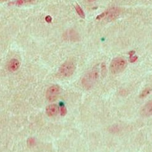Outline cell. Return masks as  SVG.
<instances>
[{
    "label": "cell",
    "mask_w": 152,
    "mask_h": 152,
    "mask_svg": "<svg viewBox=\"0 0 152 152\" xmlns=\"http://www.w3.org/2000/svg\"><path fill=\"white\" fill-rule=\"evenodd\" d=\"M127 66V63L123 58H116L112 60L110 66V69L112 74H117L122 72Z\"/></svg>",
    "instance_id": "6da1fadb"
},
{
    "label": "cell",
    "mask_w": 152,
    "mask_h": 152,
    "mask_svg": "<svg viewBox=\"0 0 152 152\" xmlns=\"http://www.w3.org/2000/svg\"><path fill=\"white\" fill-rule=\"evenodd\" d=\"M99 78V72L96 70H92L86 74L82 80V84L83 87L89 89L96 83Z\"/></svg>",
    "instance_id": "7a4b0ae2"
},
{
    "label": "cell",
    "mask_w": 152,
    "mask_h": 152,
    "mask_svg": "<svg viewBox=\"0 0 152 152\" xmlns=\"http://www.w3.org/2000/svg\"><path fill=\"white\" fill-rule=\"evenodd\" d=\"M75 69V65L73 62L66 61L60 67L58 74L63 77H69L74 73Z\"/></svg>",
    "instance_id": "3957f363"
},
{
    "label": "cell",
    "mask_w": 152,
    "mask_h": 152,
    "mask_svg": "<svg viewBox=\"0 0 152 152\" xmlns=\"http://www.w3.org/2000/svg\"><path fill=\"white\" fill-rule=\"evenodd\" d=\"M60 87L57 85L51 86L47 89L46 91V98L50 102H53L57 99L59 94H60Z\"/></svg>",
    "instance_id": "277c9868"
},
{
    "label": "cell",
    "mask_w": 152,
    "mask_h": 152,
    "mask_svg": "<svg viewBox=\"0 0 152 152\" xmlns=\"http://www.w3.org/2000/svg\"><path fill=\"white\" fill-rule=\"evenodd\" d=\"M121 13L120 9L118 7H112L111 9L107 11L105 13H103L102 14L99 15L97 19H102V18H106L108 21H110L115 19L117 17L120 15Z\"/></svg>",
    "instance_id": "5b68a950"
},
{
    "label": "cell",
    "mask_w": 152,
    "mask_h": 152,
    "mask_svg": "<svg viewBox=\"0 0 152 152\" xmlns=\"http://www.w3.org/2000/svg\"><path fill=\"white\" fill-rule=\"evenodd\" d=\"M140 113L142 116L148 117L152 116V101L147 103L142 108Z\"/></svg>",
    "instance_id": "8992f818"
},
{
    "label": "cell",
    "mask_w": 152,
    "mask_h": 152,
    "mask_svg": "<svg viewBox=\"0 0 152 152\" xmlns=\"http://www.w3.org/2000/svg\"><path fill=\"white\" fill-rule=\"evenodd\" d=\"M58 108L57 105H56V104L49 105L46 108V113L50 117H52L56 115L58 113Z\"/></svg>",
    "instance_id": "52a82bcc"
},
{
    "label": "cell",
    "mask_w": 152,
    "mask_h": 152,
    "mask_svg": "<svg viewBox=\"0 0 152 152\" xmlns=\"http://www.w3.org/2000/svg\"><path fill=\"white\" fill-rule=\"evenodd\" d=\"M20 67V62L17 59H12L8 63V69L11 72H15L18 70Z\"/></svg>",
    "instance_id": "ba28073f"
},
{
    "label": "cell",
    "mask_w": 152,
    "mask_h": 152,
    "mask_svg": "<svg viewBox=\"0 0 152 152\" xmlns=\"http://www.w3.org/2000/svg\"><path fill=\"white\" fill-rule=\"evenodd\" d=\"M75 10H76V11H77V13H78V14L81 17V18L84 19V18H85V14H84V11H83L81 7L78 4H76Z\"/></svg>",
    "instance_id": "9c48e42d"
},
{
    "label": "cell",
    "mask_w": 152,
    "mask_h": 152,
    "mask_svg": "<svg viewBox=\"0 0 152 152\" xmlns=\"http://www.w3.org/2000/svg\"><path fill=\"white\" fill-rule=\"evenodd\" d=\"M151 89L150 88H147L145 90H143L142 91V92L140 94V97L143 98H145L146 97L147 95H148L150 94V93L151 92Z\"/></svg>",
    "instance_id": "30bf717a"
},
{
    "label": "cell",
    "mask_w": 152,
    "mask_h": 152,
    "mask_svg": "<svg viewBox=\"0 0 152 152\" xmlns=\"http://www.w3.org/2000/svg\"><path fill=\"white\" fill-rule=\"evenodd\" d=\"M66 113V109L64 106H62L61 107V114L62 116L65 115Z\"/></svg>",
    "instance_id": "8fae6325"
},
{
    "label": "cell",
    "mask_w": 152,
    "mask_h": 152,
    "mask_svg": "<svg viewBox=\"0 0 152 152\" xmlns=\"http://www.w3.org/2000/svg\"><path fill=\"white\" fill-rule=\"evenodd\" d=\"M131 54V58H130V61L133 63L134 61H136V60H137V57L136 56H132V55L134 54V53H130Z\"/></svg>",
    "instance_id": "7c38bea8"
},
{
    "label": "cell",
    "mask_w": 152,
    "mask_h": 152,
    "mask_svg": "<svg viewBox=\"0 0 152 152\" xmlns=\"http://www.w3.org/2000/svg\"><path fill=\"white\" fill-rule=\"evenodd\" d=\"M25 3V2L24 0H17V1H16V4L19 5V6L23 5Z\"/></svg>",
    "instance_id": "4fadbf2b"
},
{
    "label": "cell",
    "mask_w": 152,
    "mask_h": 152,
    "mask_svg": "<svg viewBox=\"0 0 152 152\" xmlns=\"http://www.w3.org/2000/svg\"><path fill=\"white\" fill-rule=\"evenodd\" d=\"M46 19V21H47L48 22H50V21H51V18H50V16H48Z\"/></svg>",
    "instance_id": "5bb4252c"
},
{
    "label": "cell",
    "mask_w": 152,
    "mask_h": 152,
    "mask_svg": "<svg viewBox=\"0 0 152 152\" xmlns=\"http://www.w3.org/2000/svg\"><path fill=\"white\" fill-rule=\"evenodd\" d=\"M24 1L25 3H32L33 1H35V0H24Z\"/></svg>",
    "instance_id": "9a60e30c"
},
{
    "label": "cell",
    "mask_w": 152,
    "mask_h": 152,
    "mask_svg": "<svg viewBox=\"0 0 152 152\" xmlns=\"http://www.w3.org/2000/svg\"><path fill=\"white\" fill-rule=\"evenodd\" d=\"M88 1L89 2H93V1H95L96 0H88Z\"/></svg>",
    "instance_id": "2e32d148"
},
{
    "label": "cell",
    "mask_w": 152,
    "mask_h": 152,
    "mask_svg": "<svg viewBox=\"0 0 152 152\" xmlns=\"http://www.w3.org/2000/svg\"><path fill=\"white\" fill-rule=\"evenodd\" d=\"M6 1H7V0H1V2H4Z\"/></svg>",
    "instance_id": "e0dca14e"
}]
</instances>
